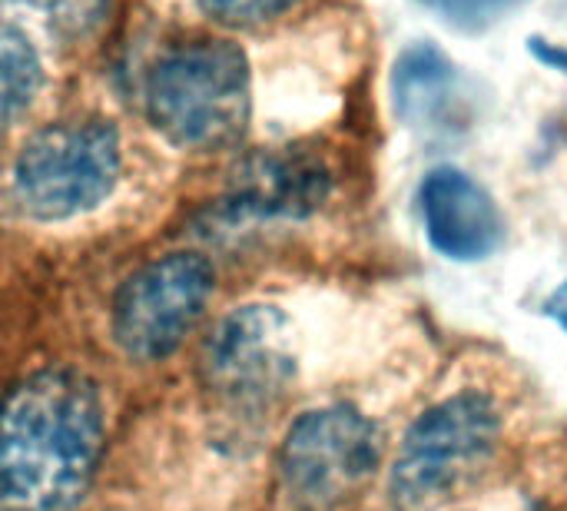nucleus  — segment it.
<instances>
[{
	"instance_id": "obj_1",
	"label": "nucleus",
	"mask_w": 567,
	"mask_h": 511,
	"mask_svg": "<svg viewBox=\"0 0 567 511\" xmlns=\"http://www.w3.org/2000/svg\"><path fill=\"white\" fill-rule=\"evenodd\" d=\"M103 452V399L73 369H40L0 392V511H70Z\"/></svg>"
},
{
	"instance_id": "obj_2",
	"label": "nucleus",
	"mask_w": 567,
	"mask_h": 511,
	"mask_svg": "<svg viewBox=\"0 0 567 511\" xmlns=\"http://www.w3.org/2000/svg\"><path fill=\"white\" fill-rule=\"evenodd\" d=\"M249 63L229 40H196L163 53L146 76V116L179 150H219L249 123Z\"/></svg>"
},
{
	"instance_id": "obj_3",
	"label": "nucleus",
	"mask_w": 567,
	"mask_h": 511,
	"mask_svg": "<svg viewBox=\"0 0 567 511\" xmlns=\"http://www.w3.org/2000/svg\"><path fill=\"white\" fill-rule=\"evenodd\" d=\"M498 412L492 399L462 392L429 409L405 436L392 472V502L399 511H432L465 489L492 459L498 442Z\"/></svg>"
},
{
	"instance_id": "obj_4",
	"label": "nucleus",
	"mask_w": 567,
	"mask_h": 511,
	"mask_svg": "<svg viewBox=\"0 0 567 511\" xmlns=\"http://www.w3.org/2000/svg\"><path fill=\"white\" fill-rule=\"evenodd\" d=\"M120 180V133L110 120H63L30 136L13 190L33 219H70L100 206Z\"/></svg>"
},
{
	"instance_id": "obj_5",
	"label": "nucleus",
	"mask_w": 567,
	"mask_h": 511,
	"mask_svg": "<svg viewBox=\"0 0 567 511\" xmlns=\"http://www.w3.org/2000/svg\"><path fill=\"white\" fill-rule=\"evenodd\" d=\"M213 289V263L199 253H169L140 266L113 296V343L136 362H159L173 356L203 319Z\"/></svg>"
},
{
	"instance_id": "obj_6",
	"label": "nucleus",
	"mask_w": 567,
	"mask_h": 511,
	"mask_svg": "<svg viewBox=\"0 0 567 511\" xmlns=\"http://www.w3.org/2000/svg\"><path fill=\"white\" fill-rule=\"evenodd\" d=\"M375 469L379 432L349 406L306 412L279 449V479L299 511H336L375 476Z\"/></svg>"
},
{
	"instance_id": "obj_7",
	"label": "nucleus",
	"mask_w": 567,
	"mask_h": 511,
	"mask_svg": "<svg viewBox=\"0 0 567 511\" xmlns=\"http://www.w3.org/2000/svg\"><path fill=\"white\" fill-rule=\"evenodd\" d=\"M292 333L279 309L243 306L219 319L203 349V386L236 419H252L292 379Z\"/></svg>"
},
{
	"instance_id": "obj_8",
	"label": "nucleus",
	"mask_w": 567,
	"mask_h": 511,
	"mask_svg": "<svg viewBox=\"0 0 567 511\" xmlns=\"http://www.w3.org/2000/svg\"><path fill=\"white\" fill-rule=\"evenodd\" d=\"M332 190L329 166L296 146L259 150L246 156L233 176L223 200L226 219H302L316 213Z\"/></svg>"
},
{
	"instance_id": "obj_9",
	"label": "nucleus",
	"mask_w": 567,
	"mask_h": 511,
	"mask_svg": "<svg viewBox=\"0 0 567 511\" xmlns=\"http://www.w3.org/2000/svg\"><path fill=\"white\" fill-rule=\"evenodd\" d=\"M429 243L458 263H475L502 246L505 223L492 193L455 166H439L419 190Z\"/></svg>"
},
{
	"instance_id": "obj_10",
	"label": "nucleus",
	"mask_w": 567,
	"mask_h": 511,
	"mask_svg": "<svg viewBox=\"0 0 567 511\" xmlns=\"http://www.w3.org/2000/svg\"><path fill=\"white\" fill-rule=\"evenodd\" d=\"M455 67L449 57L429 43L409 47L392 73V93L402 120L409 123H439L449 120L455 106Z\"/></svg>"
},
{
	"instance_id": "obj_11",
	"label": "nucleus",
	"mask_w": 567,
	"mask_h": 511,
	"mask_svg": "<svg viewBox=\"0 0 567 511\" xmlns=\"http://www.w3.org/2000/svg\"><path fill=\"white\" fill-rule=\"evenodd\" d=\"M43 67L37 47L17 27H0V130H7L37 96Z\"/></svg>"
},
{
	"instance_id": "obj_12",
	"label": "nucleus",
	"mask_w": 567,
	"mask_h": 511,
	"mask_svg": "<svg viewBox=\"0 0 567 511\" xmlns=\"http://www.w3.org/2000/svg\"><path fill=\"white\" fill-rule=\"evenodd\" d=\"M40 13L63 37H90L110 13V0H7Z\"/></svg>"
},
{
	"instance_id": "obj_13",
	"label": "nucleus",
	"mask_w": 567,
	"mask_h": 511,
	"mask_svg": "<svg viewBox=\"0 0 567 511\" xmlns=\"http://www.w3.org/2000/svg\"><path fill=\"white\" fill-rule=\"evenodd\" d=\"M419 3L432 10L442 23L462 33H478V30L502 23L508 13H515L528 0H419Z\"/></svg>"
},
{
	"instance_id": "obj_14",
	"label": "nucleus",
	"mask_w": 567,
	"mask_h": 511,
	"mask_svg": "<svg viewBox=\"0 0 567 511\" xmlns=\"http://www.w3.org/2000/svg\"><path fill=\"white\" fill-rule=\"evenodd\" d=\"M299 0H199L203 13L223 27H256L276 20Z\"/></svg>"
},
{
	"instance_id": "obj_15",
	"label": "nucleus",
	"mask_w": 567,
	"mask_h": 511,
	"mask_svg": "<svg viewBox=\"0 0 567 511\" xmlns=\"http://www.w3.org/2000/svg\"><path fill=\"white\" fill-rule=\"evenodd\" d=\"M545 313H548V316H551V319H555V323H558V326L567 333V283L558 289V293H555V296H551V299H548Z\"/></svg>"
},
{
	"instance_id": "obj_16",
	"label": "nucleus",
	"mask_w": 567,
	"mask_h": 511,
	"mask_svg": "<svg viewBox=\"0 0 567 511\" xmlns=\"http://www.w3.org/2000/svg\"><path fill=\"white\" fill-rule=\"evenodd\" d=\"M542 60H548V63H555V67L567 70V53H561V50H558V47H551V43L542 50Z\"/></svg>"
}]
</instances>
